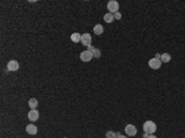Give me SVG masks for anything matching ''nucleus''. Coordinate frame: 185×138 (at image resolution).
Instances as JSON below:
<instances>
[{
	"mask_svg": "<svg viewBox=\"0 0 185 138\" xmlns=\"http://www.w3.org/2000/svg\"><path fill=\"white\" fill-rule=\"evenodd\" d=\"M125 132H126V135H127V136L133 137V136L137 135V128L133 125H127L125 127Z\"/></svg>",
	"mask_w": 185,
	"mask_h": 138,
	"instance_id": "obj_6",
	"label": "nucleus"
},
{
	"mask_svg": "<svg viewBox=\"0 0 185 138\" xmlns=\"http://www.w3.org/2000/svg\"><path fill=\"white\" fill-rule=\"evenodd\" d=\"M114 20H115V17H114V14L111 13H108V14H105V16H104V21L105 22H108V23H111Z\"/></svg>",
	"mask_w": 185,
	"mask_h": 138,
	"instance_id": "obj_11",
	"label": "nucleus"
},
{
	"mask_svg": "<svg viewBox=\"0 0 185 138\" xmlns=\"http://www.w3.org/2000/svg\"><path fill=\"white\" fill-rule=\"evenodd\" d=\"M26 132L29 133V135H32L33 136V135H36V133H37V127L35 125H29L26 127Z\"/></svg>",
	"mask_w": 185,
	"mask_h": 138,
	"instance_id": "obj_9",
	"label": "nucleus"
},
{
	"mask_svg": "<svg viewBox=\"0 0 185 138\" xmlns=\"http://www.w3.org/2000/svg\"><path fill=\"white\" fill-rule=\"evenodd\" d=\"M148 136H149L148 133H146V132H144V133H143V136H142V138H148Z\"/></svg>",
	"mask_w": 185,
	"mask_h": 138,
	"instance_id": "obj_18",
	"label": "nucleus"
},
{
	"mask_svg": "<svg viewBox=\"0 0 185 138\" xmlns=\"http://www.w3.org/2000/svg\"><path fill=\"white\" fill-rule=\"evenodd\" d=\"M108 10L111 14L119 13V3L115 1V0H111V1H109L108 3Z\"/></svg>",
	"mask_w": 185,
	"mask_h": 138,
	"instance_id": "obj_3",
	"label": "nucleus"
},
{
	"mask_svg": "<svg viewBox=\"0 0 185 138\" xmlns=\"http://www.w3.org/2000/svg\"><path fill=\"white\" fill-rule=\"evenodd\" d=\"M6 68H7V70H10V72H15V70L19 69V63L16 61H10L7 63Z\"/></svg>",
	"mask_w": 185,
	"mask_h": 138,
	"instance_id": "obj_8",
	"label": "nucleus"
},
{
	"mask_svg": "<svg viewBox=\"0 0 185 138\" xmlns=\"http://www.w3.org/2000/svg\"><path fill=\"white\" fill-rule=\"evenodd\" d=\"M160 57H162V54H159V53H157V54H156V58H158V59H160Z\"/></svg>",
	"mask_w": 185,
	"mask_h": 138,
	"instance_id": "obj_19",
	"label": "nucleus"
},
{
	"mask_svg": "<svg viewBox=\"0 0 185 138\" xmlns=\"http://www.w3.org/2000/svg\"><path fill=\"white\" fill-rule=\"evenodd\" d=\"M143 131L148 135H153L157 131V125L153 121H146L143 123Z\"/></svg>",
	"mask_w": 185,
	"mask_h": 138,
	"instance_id": "obj_1",
	"label": "nucleus"
},
{
	"mask_svg": "<svg viewBox=\"0 0 185 138\" xmlns=\"http://www.w3.org/2000/svg\"><path fill=\"white\" fill-rule=\"evenodd\" d=\"M94 58V56H93V53L90 52V51H83V52L80 53V59L83 62H90L91 59Z\"/></svg>",
	"mask_w": 185,
	"mask_h": 138,
	"instance_id": "obj_4",
	"label": "nucleus"
},
{
	"mask_svg": "<svg viewBox=\"0 0 185 138\" xmlns=\"http://www.w3.org/2000/svg\"><path fill=\"white\" fill-rule=\"evenodd\" d=\"M37 105H38L37 99L32 97V99H30V100H29V106H30V109H36Z\"/></svg>",
	"mask_w": 185,
	"mask_h": 138,
	"instance_id": "obj_13",
	"label": "nucleus"
},
{
	"mask_svg": "<svg viewBox=\"0 0 185 138\" xmlns=\"http://www.w3.org/2000/svg\"><path fill=\"white\" fill-rule=\"evenodd\" d=\"M103 32H104V27H103V25L98 23V25L94 26V33H95V35H101Z\"/></svg>",
	"mask_w": 185,
	"mask_h": 138,
	"instance_id": "obj_10",
	"label": "nucleus"
},
{
	"mask_svg": "<svg viewBox=\"0 0 185 138\" xmlns=\"http://www.w3.org/2000/svg\"><path fill=\"white\" fill-rule=\"evenodd\" d=\"M70 39H72L73 42L78 43V42H80V39H81V35H79L78 32H74V33H72V36H70Z\"/></svg>",
	"mask_w": 185,
	"mask_h": 138,
	"instance_id": "obj_12",
	"label": "nucleus"
},
{
	"mask_svg": "<svg viewBox=\"0 0 185 138\" xmlns=\"http://www.w3.org/2000/svg\"><path fill=\"white\" fill-rule=\"evenodd\" d=\"M38 117H40V113H38L37 110L36 109H31L30 112H29V120L35 122V121L38 120Z\"/></svg>",
	"mask_w": 185,
	"mask_h": 138,
	"instance_id": "obj_7",
	"label": "nucleus"
},
{
	"mask_svg": "<svg viewBox=\"0 0 185 138\" xmlns=\"http://www.w3.org/2000/svg\"><path fill=\"white\" fill-rule=\"evenodd\" d=\"M148 65H149V68H151V69H159V68H160V65H162V61L154 57V58L149 59Z\"/></svg>",
	"mask_w": 185,
	"mask_h": 138,
	"instance_id": "obj_2",
	"label": "nucleus"
},
{
	"mask_svg": "<svg viewBox=\"0 0 185 138\" xmlns=\"http://www.w3.org/2000/svg\"><path fill=\"white\" fill-rule=\"evenodd\" d=\"M93 56H94V57H95V58H99V57L101 56V53H100V51H99V49H98V48H96L95 51H94V53H93Z\"/></svg>",
	"mask_w": 185,
	"mask_h": 138,
	"instance_id": "obj_16",
	"label": "nucleus"
},
{
	"mask_svg": "<svg viewBox=\"0 0 185 138\" xmlns=\"http://www.w3.org/2000/svg\"><path fill=\"white\" fill-rule=\"evenodd\" d=\"M170 59H172V57H170V54H169V53H163L162 57H160V61H162V63L163 62L164 63H169V62H170Z\"/></svg>",
	"mask_w": 185,
	"mask_h": 138,
	"instance_id": "obj_14",
	"label": "nucleus"
},
{
	"mask_svg": "<svg viewBox=\"0 0 185 138\" xmlns=\"http://www.w3.org/2000/svg\"><path fill=\"white\" fill-rule=\"evenodd\" d=\"M117 135H119V133L109 131V132H106V138H117Z\"/></svg>",
	"mask_w": 185,
	"mask_h": 138,
	"instance_id": "obj_15",
	"label": "nucleus"
},
{
	"mask_svg": "<svg viewBox=\"0 0 185 138\" xmlns=\"http://www.w3.org/2000/svg\"><path fill=\"white\" fill-rule=\"evenodd\" d=\"M148 138H157V137H156L154 135H149V136H148Z\"/></svg>",
	"mask_w": 185,
	"mask_h": 138,
	"instance_id": "obj_21",
	"label": "nucleus"
},
{
	"mask_svg": "<svg viewBox=\"0 0 185 138\" xmlns=\"http://www.w3.org/2000/svg\"><path fill=\"white\" fill-rule=\"evenodd\" d=\"M80 42L83 43V46H85V47L91 46V36H90V33H83Z\"/></svg>",
	"mask_w": 185,
	"mask_h": 138,
	"instance_id": "obj_5",
	"label": "nucleus"
},
{
	"mask_svg": "<svg viewBox=\"0 0 185 138\" xmlns=\"http://www.w3.org/2000/svg\"><path fill=\"white\" fill-rule=\"evenodd\" d=\"M117 138H126V136H122V135H120L119 133V135H117Z\"/></svg>",
	"mask_w": 185,
	"mask_h": 138,
	"instance_id": "obj_20",
	"label": "nucleus"
},
{
	"mask_svg": "<svg viewBox=\"0 0 185 138\" xmlns=\"http://www.w3.org/2000/svg\"><path fill=\"white\" fill-rule=\"evenodd\" d=\"M114 17H115L116 20H120V19H121V14H120V13H116V14H114Z\"/></svg>",
	"mask_w": 185,
	"mask_h": 138,
	"instance_id": "obj_17",
	"label": "nucleus"
}]
</instances>
